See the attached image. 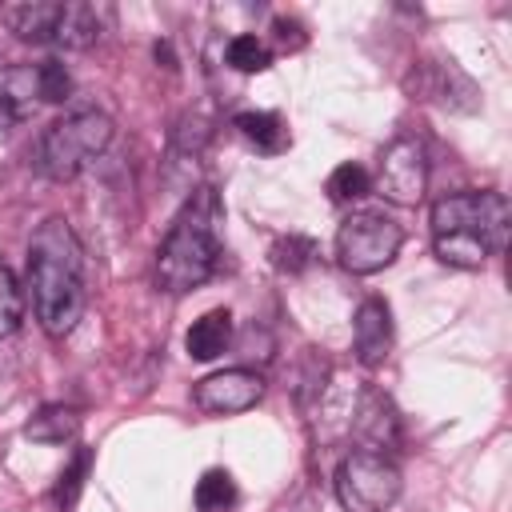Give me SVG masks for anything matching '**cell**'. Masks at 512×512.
I'll return each mask as SVG.
<instances>
[{"label":"cell","instance_id":"6da1fadb","mask_svg":"<svg viewBox=\"0 0 512 512\" xmlns=\"http://www.w3.org/2000/svg\"><path fill=\"white\" fill-rule=\"evenodd\" d=\"M28 296L48 336H68L84 316V248L60 216L44 220L28 240Z\"/></svg>","mask_w":512,"mask_h":512},{"label":"cell","instance_id":"7a4b0ae2","mask_svg":"<svg viewBox=\"0 0 512 512\" xmlns=\"http://www.w3.org/2000/svg\"><path fill=\"white\" fill-rule=\"evenodd\" d=\"M220 224H224V204L216 196V188H196L180 216L172 220L164 244L156 248V284L172 296H184L192 288H200L204 280H212L224 240H220Z\"/></svg>","mask_w":512,"mask_h":512},{"label":"cell","instance_id":"3957f363","mask_svg":"<svg viewBox=\"0 0 512 512\" xmlns=\"http://www.w3.org/2000/svg\"><path fill=\"white\" fill-rule=\"evenodd\" d=\"M508 236V200L492 188L452 192L432 204V248L452 268H480Z\"/></svg>","mask_w":512,"mask_h":512},{"label":"cell","instance_id":"277c9868","mask_svg":"<svg viewBox=\"0 0 512 512\" xmlns=\"http://www.w3.org/2000/svg\"><path fill=\"white\" fill-rule=\"evenodd\" d=\"M112 116L100 108H76L52 120L36 140V168L48 180H76L112 144Z\"/></svg>","mask_w":512,"mask_h":512},{"label":"cell","instance_id":"5b68a950","mask_svg":"<svg viewBox=\"0 0 512 512\" xmlns=\"http://www.w3.org/2000/svg\"><path fill=\"white\" fill-rule=\"evenodd\" d=\"M400 468L384 452H348L336 464V500L344 512H384L400 496Z\"/></svg>","mask_w":512,"mask_h":512},{"label":"cell","instance_id":"8992f818","mask_svg":"<svg viewBox=\"0 0 512 512\" xmlns=\"http://www.w3.org/2000/svg\"><path fill=\"white\" fill-rule=\"evenodd\" d=\"M404 228L384 212H352L336 232V256L352 276H372L396 260Z\"/></svg>","mask_w":512,"mask_h":512},{"label":"cell","instance_id":"52a82bcc","mask_svg":"<svg viewBox=\"0 0 512 512\" xmlns=\"http://www.w3.org/2000/svg\"><path fill=\"white\" fill-rule=\"evenodd\" d=\"M376 188L392 204H404V208L420 204L424 200V188H428V156H424V144L412 140V136H396L380 152Z\"/></svg>","mask_w":512,"mask_h":512},{"label":"cell","instance_id":"ba28073f","mask_svg":"<svg viewBox=\"0 0 512 512\" xmlns=\"http://www.w3.org/2000/svg\"><path fill=\"white\" fill-rule=\"evenodd\" d=\"M264 396V376L252 368H224L204 376L192 388V400L212 412V416H232V412H248L256 400Z\"/></svg>","mask_w":512,"mask_h":512},{"label":"cell","instance_id":"9c48e42d","mask_svg":"<svg viewBox=\"0 0 512 512\" xmlns=\"http://www.w3.org/2000/svg\"><path fill=\"white\" fill-rule=\"evenodd\" d=\"M352 348L356 360L376 368L392 352V308L380 296H368L352 316Z\"/></svg>","mask_w":512,"mask_h":512},{"label":"cell","instance_id":"30bf717a","mask_svg":"<svg viewBox=\"0 0 512 512\" xmlns=\"http://www.w3.org/2000/svg\"><path fill=\"white\" fill-rule=\"evenodd\" d=\"M40 104L36 92V68L32 64H12L0 72V128H12L28 120Z\"/></svg>","mask_w":512,"mask_h":512},{"label":"cell","instance_id":"8fae6325","mask_svg":"<svg viewBox=\"0 0 512 512\" xmlns=\"http://www.w3.org/2000/svg\"><path fill=\"white\" fill-rule=\"evenodd\" d=\"M352 428L364 440V452H384L388 444H396V432H400L396 412H392L388 396H380V392H368L360 400V408L352 416Z\"/></svg>","mask_w":512,"mask_h":512},{"label":"cell","instance_id":"7c38bea8","mask_svg":"<svg viewBox=\"0 0 512 512\" xmlns=\"http://www.w3.org/2000/svg\"><path fill=\"white\" fill-rule=\"evenodd\" d=\"M100 40V8L84 4V0H60V16L52 28V44L56 48H92Z\"/></svg>","mask_w":512,"mask_h":512},{"label":"cell","instance_id":"4fadbf2b","mask_svg":"<svg viewBox=\"0 0 512 512\" xmlns=\"http://www.w3.org/2000/svg\"><path fill=\"white\" fill-rule=\"evenodd\" d=\"M56 16H60V0H28V4L0 8V20L8 24V32H16L28 44H52Z\"/></svg>","mask_w":512,"mask_h":512},{"label":"cell","instance_id":"5bb4252c","mask_svg":"<svg viewBox=\"0 0 512 512\" xmlns=\"http://www.w3.org/2000/svg\"><path fill=\"white\" fill-rule=\"evenodd\" d=\"M428 96H436L444 108H460V112H472L480 104V92L476 84L452 64V60H432L428 64V84H424Z\"/></svg>","mask_w":512,"mask_h":512},{"label":"cell","instance_id":"9a60e30c","mask_svg":"<svg viewBox=\"0 0 512 512\" xmlns=\"http://www.w3.org/2000/svg\"><path fill=\"white\" fill-rule=\"evenodd\" d=\"M228 344H232V312H228V308L204 312V316L188 328V336H184V348H188L192 360H216Z\"/></svg>","mask_w":512,"mask_h":512},{"label":"cell","instance_id":"2e32d148","mask_svg":"<svg viewBox=\"0 0 512 512\" xmlns=\"http://www.w3.org/2000/svg\"><path fill=\"white\" fill-rule=\"evenodd\" d=\"M24 436L36 440V444H68V440L80 436V412L68 408V404H44L24 424Z\"/></svg>","mask_w":512,"mask_h":512},{"label":"cell","instance_id":"e0dca14e","mask_svg":"<svg viewBox=\"0 0 512 512\" xmlns=\"http://www.w3.org/2000/svg\"><path fill=\"white\" fill-rule=\"evenodd\" d=\"M236 132L252 144V148H260V152H284L288 148V124L276 116V112H240L236 120Z\"/></svg>","mask_w":512,"mask_h":512},{"label":"cell","instance_id":"ac0fdd59","mask_svg":"<svg viewBox=\"0 0 512 512\" xmlns=\"http://www.w3.org/2000/svg\"><path fill=\"white\" fill-rule=\"evenodd\" d=\"M192 500H196L200 512H228V508L236 504V480H232L224 468H208V472L196 480Z\"/></svg>","mask_w":512,"mask_h":512},{"label":"cell","instance_id":"d6986e66","mask_svg":"<svg viewBox=\"0 0 512 512\" xmlns=\"http://www.w3.org/2000/svg\"><path fill=\"white\" fill-rule=\"evenodd\" d=\"M224 60H228V68H236V72H264V68L272 64V48H268L260 36H252V32H240V36L228 40Z\"/></svg>","mask_w":512,"mask_h":512},{"label":"cell","instance_id":"ffe728a7","mask_svg":"<svg viewBox=\"0 0 512 512\" xmlns=\"http://www.w3.org/2000/svg\"><path fill=\"white\" fill-rule=\"evenodd\" d=\"M20 324H24V288L16 272L0 264V340L20 332Z\"/></svg>","mask_w":512,"mask_h":512},{"label":"cell","instance_id":"44dd1931","mask_svg":"<svg viewBox=\"0 0 512 512\" xmlns=\"http://www.w3.org/2000/svg\"><path fill=\"white\" fill-rule=\"evenodd\" d=\"M316 260V240L312 236H300V232H288L272 244V264L280 272H304L308 264Z\"/></svg>","mask_w":512,"mask_h":512},{"label":"cell","instance_id":"7402d4cb","mask_svg":"<svg viewBox=\"0 0 512 512\" xmlns=\"http://www.w3.org/2000/svg\"><path fill=\"white\" fill-rule=\"evenodd\" d=\"M324 188H328V196L336 204H348V200H360V196L372 192V176L360 164H340V168H332V176H328Z\"/></svg>","mask_w":512,"mask_h":512},{"label":"cell","instance_id":"603a6c76","mask_svg":"<svg viewBox=\"0 0 512 512\" xmlns=\"http://www.w3.org/2000/svg\"><path fill=\"white\" fill-rule=\"evenodd\" d=\"M88 464H92V452H88V448H76L72 464L60 472L56 492H52V500H56L60 512H68V508L76 504V496H80V488H84V476H88Z\"/></svg>","mask_w":512,"mask_h":512},{"label":"cell","instance_id":"cb8c5ba5","mask_svg":"<svg viewBox=\"0 0 512 512\" xmlns=\"http://www.w3.org/2000/svg\"><path fill=\"white\" fill-rule=\"evenodd\" d=\"M36 92H40V104H64L72 96V76L60 60H44L36 64Z\"/></svg>","mask_w":512,"mask_h":512},{"label":"cell","instance_id":"d4e9b609","mask_svg":"<svg viewBox=\"0 0 512 512\" xmlns=\"http://www.w3.org/2000/svg\"><path fill=\"white\" fill-rule=\"evenodd\" d=\"M272 32H276V40H280L284 48H300V44H304V28H300L296 20H288V16H276V20H272Z\"/></svg>","mask_w":512,"mask_h":512}]
</instances>
